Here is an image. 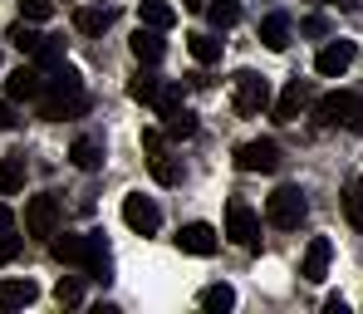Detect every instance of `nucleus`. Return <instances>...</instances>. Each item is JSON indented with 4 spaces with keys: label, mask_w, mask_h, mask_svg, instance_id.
<instances>
[{
    "label": "nucleus",
    "mask_w": 363,
    "mask_h": 314,
    "mask_svg": "<svg viewBox=\"0 0 363 314\" xmlns=\"http://www.w3.org/2000/svg\"><path fill=\"white\" fill-rule=\"evenodd\" d=\"M55 231H60V196L55 191L30 196V206H25V236H55Z\"/></svg>",
    "instance_id": "5"
},
{
    "label": "nucleus",
    "mask_w": 363,
    "mask_h": 314,
    "mask_svg": "<svg viewBox=\"0 0 363 314\" xmlns=\"http://www.w3.org/2000/svg\"><path fill=\"white\" fill-rule=\"evenodd\" d=\"M123 221H128V231H138V236H157L162 211H157V201H152V196L128 191V196H123Z\"/></svg>",
    "instance_id": "6"
},
{
    "label": "nucleus",
    "mask_w": 363,
    "mask_h": 314,
    "mask_svg": "<svg viewBox=\"0 0 363 314\" xmlns=\"http://www.w3.org/2000/svg\"><path fill=\"white\" fill-rule=\"evenodd\" d=\"M40 103V118H79V113H89V94H84V79H79V69H69V64H55L50 74H45V94L35 99Z\"/></svg>",
    "instance_id": "1"
},
{
    "label": "nucleus",
    "mask_w": 363,
    "mask_h": 314,
    "mask_svg": "<svg viewBox=\"0 0 363 314\" xmlns=\"http://www.w3.org/2000/svg\"><path fill=\"white\" fill-rule=\"evenodd\" d=\"M177 246H182L186 255H216L221 236H216L206 221H191V226H182V231H177Z\"/></svg>",
    "instance_id": "11"
},
{
    "label": "nucleus",
    "mask_w": 363,
    "mask_h": 314,
    "mask_svg": "<svg viewBox=\"0 0 363 314\" xmlns=\"http://www.w3.org/2000/svg\"><path fill=\"white\" fill-rule=\"evenodd\" d=\"M69 162H74L79 172H99V167H104V147H99L94 138H74V147H69Z\"/></svg>",
    "instance_id": "22"
},
{
    "label": "nucleus",
    "mask_w": 363,
    "mask_h": 314,
    "mask_svg": "<svg viewBox=\"0 0 363 314\" xmlns=\"http://www.w3.org/2000/svg\"><path fill=\"white\" fill-rule=\"evenodd\" d=\"M226 241L241 251H260V216L250 211V201L231 196L226 201Z\"/></svg>",
    "instance_id": "2"
},
{
    "label": "nucleus",
    "mask_w": 363,
    "mask_h": 314,
    "mask_svg": "<svg viewBox=\"0 0 363 314\" xmlns=\"http://www.w3.org/2000/svg\"><path fill=\"white\" fill-rule=\"evenodd\" d=\"M182 5H186V10H206V0H182Z\"/></svg>",
    "instance_id": "41"
},
{
    "label": "nucleus",
    "mask_w": 363,
    "mask_h": 314,
    "mask_svg": "<svg viewBox=\"0 0 363 314\" xmlns=\"http://www.w3.org/2000/svg\"><path fill=\"white\" fill-rule=\"evenodd\" d=\"M359 182H363V177H359Z\"/></svg>",
    "instance_id": "42"
},
{
    "label": "nucleus",
    "mask_w": 363,
    "mask_h": 314,
    "mask_svg": "<svg viewBox=\"0 0 363 314\" xmlns=\"http://www.w3.org/2000/svg\"><path fill=\"white\" fill-rule=\"evenodd\" d=\"M186 50H191L196 64H216L221 60V40H211V35H186Z\"/></svg>",
    "instance_id": "27"
},
{
    "label": "nucleus",
    "mask_w": 363,
    "mask_h": 314,
    "mask_svg": "<svg viewBox=\"0 0 363 314\" xmlns=\"http://www.w3.org/2000/svg\"><path fill=\"white\" fill-rule=\"evenodd\" d=\"M35 295H40L35 280H0V310H25L35 305Z\"/></svg>",
    "instance_id": "19"
},
{
    "label": "nucleus",
    "mask_w": 363,
    "mask_h": 314,
    "mask_svg": "<svg viewBox=\"0 0 363 314\" xmlns=\"http://www.w3.org/2000/svg\"><path fill=\"white\" fill-rule=\"evenodd\" d=\"M300 30H304V35H324V30H329V25H324V15H309V20H304Z\"/></svg>",
    "instance_id": "38"
},
{
    "label": "nucleus",
    "mask_w": 363,
    "mask_h": 314,
    "mask_svg": "<svg viewBox=\"0 0 363 314\" xmlns=\"http://www.w3.org/2000/svg\"><path fill=\"white\" fill-rule=\"evenodd\" d=\"M324 5H339V10H359L363 0H324Z\"/></svg>",
    "instance_id": "40"
},
{
    "label": "nucleus",
    "mask_w": 363,
    "mask_h": 314,
    "mask_svg": "<svg viewBox=\"0 0 363 314\" xmlns=\"http://www.w3.org/2000/svg\"><path fill=\"white\" fill-rule=\"evenodd\" d=\"M138 25H152V30H172L177 25V10L167 0H138Z\"/></svg>",
    "instance_id": "20"
},
{
    "label": "nucleus",
    "mask_w": 363,
    "mask_h": 314,
    "mask_svg": "<svg viewBox=\"0 0 363 314\" xmlns=\"http://www.w3.org/2000/svg\"><path fill=\"white\" fill-rule=\"evenodd\" d=\"M162 128H167L172 138H191V133H196V113H191V108H177V113L162 118Z\"/></svg>",
    "instance_id": "30"
},
{
    "label": "nucleus",
    "mask_w": 363,
    "mask_h": 314,
    "mask_svg": "<svg viewBox=\"0 0 363 314\" xmlns=\"http://www.w3.org/2000/svg\"><path fill=\"white\" fill-rule=\"evenodd\" d=\"M260 40H265V50H290V20L285 15H265L260 20Z\"/></svg>",
    "instance_id": "23"
},
{
    "label": "nucleus",
    "mask_w": 363,
    "mask_h": 314,
    "mask_svg": "<svg viewBox=\"0 0 363 314\" xmlns=\"http://www.w3.org/2000/svg\"><path fill=\"white\" fill-rule=\"evenodd\" d=\"M40 94H45V69H40V64H20L15 74H5V99H10V103H20V99L35 103Z\"/></svg>",
    "instance_id": "8"
},
{
    "label": "nucleus",
    "mask_w": 363,
    "mask_h": 314,
    "mask_svg": "<svg viewBox=\"0 0 363 314\" xmlns=\"http://www.w3.org/2000/svg\"><path fill=\"white\" fill-rule=\"evenodd\" d=\"M50 251H55V260L84 270V260H89V231H84V236H69V231L60 236V231H55V236H50Z\"/></svg>",
    "instance_id": "12"
},
{
    "label": "nucleus",
    "mask_w": 363,
    "mask_h": 314,
    "mask_svg": "<svg viewBox=\"0 0 363 314\" xmlns=\"http://www.w3.org/2000/svg\"><path fill=\"white\" fill-rule=\"evenodd\" d=\"M108 25H113V10L108 5H79L74 10V30L79 35H104Z\"/></svg>",
    "instance_id": "18"
},
{
    "label": "nucleus",
    "mask_w": 363,
    "mask_h": 314,
    "mask_svg": "<svg viewBox=\"0 0 363 314\" xmlns=\"http://www.w3.org/2000/svg\"><path fill=\"white\" fill-rule=\"evenodd\" d=\"M84 275H89V280H99V285H108V280H113V255H108L104 231H89V260H84Z\"/></svg>",
    "instance_id": "10"
},
{
    "label": "nucleus",
    "mask_w": 363,
    "mask_h": 314,
    "mask_svg": "<svg viewBox=\"0 0 363 314\" xmlns=\"http://www.w3.org/2000/svg\"><path fill=\"white\" fill-rule=\"evenodd\" d=\"M128 50H133V60H138V64H162V55H167V45L157 40L152 25H138V35L128 40Z\"/></svg>",
    "instance_id": "15"
},
{
    "label": "nucleus",
    "mask_w": 363,
    "mask_h": 314,
    "mask_svg": "<svg viewBox=\"0 0 363 314\" xmlns=\"http://www.w3.org/2000/svg\"><path fill=\"white\" fill-rule=\"evenodd\" d=\"M344 211H349V221L363 231V182H354V187L344 191Z\"/></svg>",
    "instance_id": "34"
},
{
    "label": "nucleus",
    "mask_w": 363,
    "mask_h": 314,
    "mask_svg": "<svg viewBox=\"0 0 363 314\" xmlns=\"http://www.w3.org/2000/svg\"><path fill=\"white\" fill-rule=\"evenodd\" d=\"M359 60V50L349 45V40H334V45H324L319 55H314V74H324V79H339V74H349V64Z\"/></svg>",
    "instance_id": "9"
},
{
    "label": "nucleus",
    "mask_w": 363,
    "mask_h": 314,
    "mask_svg": "<svg viewBox=\"0 0 363 314\" xmlns=\"http://www.w3.org/2000/svg\"><path fill=\"white\" fill-rule=\"evenodd\" d=\"M304 211H309V201H304L300 187H275L265 196V216H270V226H280V231H295L304 221Z\"/></svg>",
    "instance_id": "3"
},
{
    "label": "nucleus",
    "mask_w": 363,
    "mask_h": 314,
    "mask_svg": "<svg viewBox=\"0 0 363 314\" xmlns=\"http://www.w3.org/2000/svg\"><path fill=\"white\" fill-rule=\"evenodd\" d=\"M55 300L69 305V310H74V305H84V280H79V275H64L60 285H55Z\"/></svg>",
    "instance_id": "29"
},
{
    "label": "nucleus",
    "mask_w": 363,
    "mask_h": 314,
    "mask_svg": "<svg viewBox=\"0 0 363 314\" xmlns=\"http://www.w3.org/2000/svg\"><path fill=\"white\" fill-rule=\"evenodd\" d=\"M5 40H10V45L20 50V55H35V50L45 45V35L35 30V20H15V25L5 30Z\"/></svg>",
    "instance_id": "24"
},
{
    "label": "nucleus",
    "mask_w": 363,
    "mask_h": 314,
    "mask_svg": "<svg viewBox=\"0 0 363 314\" xmlns=\"http://www.w3.org/2000/svg\"><path fill=\"white\" fill-rule=\"evenodd\" d=\"M25 187V152H5L0 157V196H15Z\"/></svg>",
    "instance_id": "21"
},
{
    "label": "nucleus",
    "mask_w": 363,
    "mask_h": 314,
    "mask_svg": "<svg viewBox=\"0 0 363 314\" xmlns=\"http://www.w3.org/2000/svg\"><path fill=\"white\" fill-rule=\"evenodd\" d=\"M206 20H211L216 30H231V25L241 20V0H206Z\"/></svg>",
    "instance_id": "25"
},
{
    "label": "nucleus",
    "mask_w": 363,
    "mask_h": 314,
    "mask_svg": "<svg viewBox=\"0 0 363 314\" xmlns=\"http://www.w3.org/2000/svg\"><path fill=\"white\" fill-rule=\"evenodd\" d=\"M15 255H20V236H15V231H0V265L15 260Z\"/></svg>",
    "instance_id": "35"
},
{
    "label": "nucleus",
    "mask_w": 363,
    "mask_h": 314,
    "mask_svg": "<svg viewBox=\"0 0 363 314\" xmlns=\"http://www.w3.org/2000/svg\"><path fill=\"white\" fill-rule=\"evenodd\" d=\"M30 60L40 64V69H55V64H64V45L55 40V35H45V45H40V50H35Z\"/></svg>",
    "instance_id": "31"
},
{
    "label": "nucleus",
    "mask_w": 363,
    "mask_h": 314,
    "mask_svg": "<svg viewBox=\"0 0 363 314\" xmlns=\"http://www.w3.org/2000/svg\"><path fill=\"white\" fill-rule=\"evenodd\" d=\"M55 15V0H20V20H35V25H45Z\"/></svg>",
    "instance_id": "33"
},
{
    "label": "nucleus",
    "mask_w": 363,
    "mask_h": 314,
    "mask_svg": "<svg viewBox=\"0 0 363 314\" xmlns=\"http://www.w3.org/2000/svg\"><path fill=\"white\" fill-rule=\"evenodd\" d=\"M329 255H334L329 236H314V241H309V251H304V265H300V275L309 280V285H319V280L329 275Z\"/></svg>",
    "instance_id": "13"
},
{
    "label": "nucleus",
    "mask_w": 363,
    "mask_h": 314,
    "mask_svg": "<svg viewBox=\"0 0 363 314\" xmlns=\"http://www.w3.org/2000/svg\"><path fill=\"white\" fill-rule=\"evenodd\" d=\"M304 103H309V89H304V79H290V84H285V94L275 99V123H295Z\"/></svg>",
    "instance_id": "16"
},
{
    "label": "nucleus",
    "mask_w": 363,
    "mask_h": 314,
    "mask_svg": "<svg viewBox=\"0 0 363 314\" xmlns=\"http://www.w3.org/2000/svg\"><path fill=\"white\" fill-rule=\"evenodd\" d=\"M152 108H157V118H167V113H177V108H182V89H177V84H167V79H162V89H157V103H152Z\"/></svg>",
    "instance_id": "32"
},
{
    "label": "nucleus",
    "mask_w": 363,
    "mask_h": 314,
    "mask_svg": "<svg viewBox=\"0 0 363 314\" xmlns=\"http://www.w3.org/2000/svg\"><path fill=\"white\" fill-rule=\"evenodd\" d=\"M201 310H211V314H221V310H236V290L221 280V285H206L201 290Z\"/></svg>",
    "instance_id": "26"
},
{
    "label": "nucleus",
    "mask_w": 363,
    "mask_h": 314,
    "mask_svg": "<svg viewBox=\"0 0 363 314\" xmlns=\"http://www.w3.org/2000/svg\"><path fill=\"white\" fill-rule=\"evenodd\" d=\"M157 89H162L157 74H138V79L128 84V99H133V103H157Z\"/></svg>",
    "instance_id": "28"
},
{
    "label": "nucleus",
    "mask_w": 363,
    "mask_h": 314,
    "mask_svg": "<svg viewBox=\"0 0 363 314\" xmlns=\"http://www.w3.org/2000/svg\"><path fill=\"white\" fill-rule=\"evenodd\" d=\"M349 103H354V94H324L319 103H314V123L319 128H334L349 118Z\"/></svg>",
    "instance_id": "17"
},
{
    "label": "nucleus",
    "mask_w": 363,
    "mask_h": 314,
    "mask_svg": "<svg viewBox=\"0 0 363 314\" xmlns=\"http://www.w3.org/2000/svg\"><path fill=\"white\" fill-rule=\"evenodd\" d=\"M147 167H152V182H157V187H177V182H182V162L162 147V142L147 147Z\"/></svg>",
    "instance_id": "14"
},
{
    "label": "nucleus",
    "mask_w": 363,
    "mask_h": 314,
    "mask_svg": "<svg viewBox=\"0 0 363 314\" xmlns=\"http://www.w3.org/2000/svg\"><path fill=\"white\" fill-rule=\"evenodd\" d=\"M344 128L363 133V94H354V103H349V118H344Z\"/></svg>",
    "instance_id": "36"
},
{
    "label": "nucleus",
    "mask_w": 363,
    "mask_h": 314,
    "mask_svg": "<svg viewBox=\"0 0 363 314\" xmlns=\"http://www.w3.org/2000/svg\"><path fill=\"white\" fill-rule=\"evenodd\" d=\"M15 128V108H10V99H0V133H10Z\"/></svg>",
    "instance_id": "37"
},
{
    "label": "nucleus",
    "mask_w": 363,
    "mask_h": 314,
    "mask_svg": "<svg viewBox=\"0 0 363 314\" xmlns=\"http://www.w3.org/2000/svg\"><path fill=\"white\" fill-rule=\"evenodd\" d=\"M236 167H241V172H275V167H280V142H270V138L241 142V147H236Z\"/></svg>",
    "instance_id": "7"
},
{
    "label": "nucleus",
    "mask_w": 363,
    "mask_h": 314,
    "mask_svg": "<svg viewBox=\"0 0 363 314\" xmlns=\"http://www.w3.org/2000/svg\"><path fill=\"white\" fill-rule=\"evenodd\" d=\"M231 84H236V113L255 118V113H265V108H270V79H265V74H255V69H241Z\"/></svg>",
    "instance_id": "4"
},
{
    "label": "nucleus",
    "mask_w": 363,
    "mask_h": 314,
    "mask_svg": "<svg viewBox=\"0 0 363 314\" xmlns=\"http://www.w3.org/2000/svg\"><path fill=\"white\" fill-rule=\"evenodd\" d=\"M0 231H15V216H10V206L0 201Z\"/></svg>",
    "instance_id": "39"
}]
</instances>
